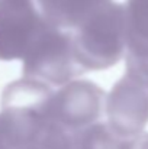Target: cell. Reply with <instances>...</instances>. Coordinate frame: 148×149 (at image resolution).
I'll list each match as a JSON object with an SVG mask.
<instances>
[{
	"label": "cell",
	"mask_w": 148,
	"mask_h": 149,
	"mask_svg": "<svg viewBox=\"0 0 148 149\" xmlns=\"http://www.w3.org/2000/svg\"><path fill=\"white\" fill-rule=\"evenodd\" d=\"M126 42V7L112 0L102 1L73 35L74 56L83 71L106 70L118 64Z\"/></svg>",
	"instance_id": "1"
},
{
	"label": "cell",
	"mask_w": 148,
	"mask_h": 149,
	"mask_svg": "<svg viewBox=\"0 0 148 149\" xmlns=\"http://www.w3.org/2000/svg\"><path fill=\"white\" fill-rule=\"evenodd\" d=\"M83 72L79 67L73 35L47 25L23 56V77L55 86L68 84L73 77Z\"/></svg>",
	"instance_id": "2"
},
{
	"label": "cell",
	"mask_w": 148,
	"mask_h": 149,
	"mask_svg": "<svg viewBox=\"0 0 148 149\" xmlns=\"http://www.w3.org/2000/svg\"><path fill=\"white\" fill-rule=\"evenodd\" d=\"M105 106L109 126L123 138H137L148 123V78L126 71L112 87Z\"/></svg>",
	"instance_id": "3"
},
{
	"label": "cell",
	"mask_w": 148,
	"mask_h": 149,
	"mask_svg": "<svg viewBox=\"0 0 148 149\" xmlns=\"http://www.w3.org/2000/svg\"><path fill=\"white\" fill-rule=\"evenodd\" d=\"M105 103V91L87 80L70 81L52 94L49 116L70 133L96 123Z\"/></svg>",
	"instance_id": "4"
},
{
	"label": "cell",
	"mask_w": 148,
	"mask_h": 149,
	"mask_svg": "<svg viewBox=\"0 0 148 149\" xmlns=\"http://www.w3.org/2000/svg\"><path fill=\"white\" fill-rule=\"evenodd\" d=\"M47 25L34 0H0V59H23Z\"/></svg>",
	"instance_id": "5"
},
{
	"label": "cell",
	"mask_w": 148,
	"mask_h": 149,
	"mask_svg": "<svg viewBox=\"0 0 148 149\" xmlns=\"http://www.w3.org/2000/svg\"><path fill=\"white\" fill-rule=\"evenodd\" d=\"M106 0H36L45 22L57 29H77Z\"/></svg>",
	"instance_id": "6"
},
{
	"label": "cell",
	"mask_w": 148,
	"mask_h": 149,
	"mask_svg": "<svg viewBox=\"0 0 148 149\" xmlns=\"http://www.w3.org/2000/svg\"><path fill=\"white\" fill-rule=\"evenodd\" d=\"M134 139L118 135L109 123H93L73 133V149H132Z\"/></svg>",
	"instance_id": "7"
},
{
	"label": "cell",
	"mask_w": 148,
	"mask_h": 149,
	"mask_svg": "<svg viewBox=\"0 0 148 149\" xmlns=\"http://www.w3.org/2000/svg\"><path fill=\"white\" fill-rule=\"evenodd\" d=\"M128 42L126 49L148 48V0H128Z\"/></svg>",
	"instance_id": "8"
},
{
	"label": "cell",
	"mask_w": 148,
	"mask_h": 149,
	"mask_svg": "<svg viewBox=\"0 0 148 149\" xmlns=\"http://www.w3.org/2000/svg\"><path fill=\"white\" fill-rule=\"evenodd\" d=\"M0 149H19L15 130L1 113H0Z\"/></svg>",
	"instance_id": "9"
},
{
	"label": "cell",
	"mask_w": 148,
	"mask_h": 149,
	"mask_svg": "<svg viewBox=\"0 0 148 149\" xmlns=\"http://www.w3.org/2000/svg\"><path fill=\"white\" fill-rule=\"evenodd\" d=\"M132 149H148V133L142 132L137 138H134V148Z\"/></svg>",
	"instance_id": "10"
}]
</instances>
